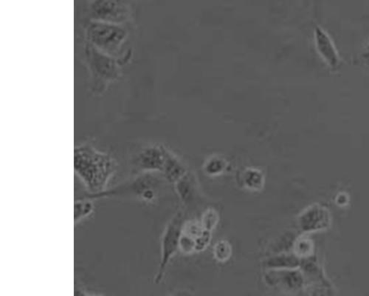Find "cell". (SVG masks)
Instances as JSON below:
<instances>
[{
  "label": "cell",
  "mask_w": 369,
  "mask_h": 296,
  "mask_svg": "<svg viewBox=\"0 0 369 296\" xmlns=\"http://www.w3.org/2000/svg\"><path fill=\"white\" fill-rule=\"evenodd\" d=\"M336 203L341 206L345 205L348 203V197L346 196L345 193H339L337 196Z\"/></svg>",
  "instance_id": "44dd1931"
},
{
  "label": "cell",
  "mask_w": 369,
  "mask_h": 296,
  "mask_svg": "<svg viewBox=\"0 0 369 296\" xmlns=\"http://www.w3.org/2000/svg\"><path fill=\"white\" fill-rule=\"evenodd\" d=\"M316 41L319 52L331 66L338 65L340 58L332 39L323 29L316 28Z\"/></svg>",
  "instance_id": "8fae6325"
},
{
  "label": "cell",
  "mask_w": 369,
  "mask_h": 296,
  "mask_svg": "<svg viewBox=\"0 0 369 296\" xmlns=\"http://www.w3.org/2000/svg\"><path fill=\"white\" fill-rule=\"evenodd\" d=\"M197 185L194 176L189 172L175 184L179 198L184 205H190L194 201L197 195Z\"/></svg>",
  "instance_id": "4fadbf2b"
},
{
  "label": "cell",
  "mask_w": 369,
  "mask_h": 296,
  "mask_svg": "<svg viewBox=\"0 0 369 296\" xmlns=\"http://www.w3.org/2000/svg\"><path fill=\"white\" fill-rule=\"evenodd\" d=\"M74 296H88V294L80 288H76Z\"/></svg>",
  "instance_id": "603a6c76"
},
{
  "label": "cell",
  "mask_w": 369,
  "mask_h": 296,
  "mask_svg": "<svg viewBox=\"0 0 369 296\" xmlns=\"http://www.w3.org/2000/svg\"><path fill=\"white\" fill-rule=\"evenodd\" d=\"M239 185L251 192H259L265 185V176L261 170L255 168H246L239 173Z\"/></svg>",
  "instance_id": "7c38bea8"
},
{
  "label": "cell",
  "mask_w": 369,
  "mask_h": 296,
  "mask_svg": "<svg viewBox=\"0 0 369 296\" xmlns=\"http://www.w3.org/2000/svg\"><path fill=\"white\" fill-rule=\"evenodd\" d=\"M88 296H100V295H88Z\"/></svg>",
  "instance_id": "cb8c5ba5"
},
{
  "label": "cell",
  "mask_w": 369,
  "mask_h": 296,
  "mask_svg": "<svg viewBox=\"0 0 369 296\" xmlns=\"http://www.w3.org/2000/svg\"><path fill=\"white\" fill-rule=\"evenodd\" d=\"M87 41L100 51L114 57L120 65L127 63L132 56L128 44L129 30L125 24L89 21L85 26Z\"/></svg>",
  "instance_id": "7a4b0ae2"
},
{
  "label": "cell",
  "mask_w": 369,
  "mask_h": 296,
  "mask_svg": "<svg viewBox=\"0 0 369 296\" xmlns=\"http://www.w3.org/2000/svg\"><path fill=\"white\" fill-rule=\"evenodd\" d=\"M82 48V58L90 73V88L94 94H100L110 83L120 77L121 65L116 58L100 51L87 39Z\"/></svg>",
  "instance_id": "277c9868"
},
{
  "label": "cell",
  "mask_w": 369,
  "mask_h": 296,
  "mask_svg": "<svg viewBox=\"0 0 369 296\" xmlns=\"http://www.w3.org/2000/svg\"><path fill=\"white\" fill-rule=\"evenodd\" d=\"M74 168L88 194L95 195L108 189L117 163L110 154L90 144H82L74 150Z\"/></svg>",
  "instance_id": "6da1fadb"
},
{
  "label": "cell",
  "mask_w": 369,
  "mask_h": 296,
  "mask_svg": "<svg viewBox=\"0 0 369 296\" xmlns=\"http://www.w3.org/2000/svg\"><path fill=\"white\" fill-rule=\"evenodd\" d=\"M307 235H308L302 234L300 236H297L293 246L292 252L295 253L301 260L310 259L315 256L314 243Z\"/></svg>",
  "instance_id": "9a60e30c"
},
{
  "label": "cell",
  "mask_w": 369,
  "mask_h": 296,
  "mask_svg": "<svg viewBox=\"0 0 369 296\" xmlns=\"http://www.w3.org/2000/svg\"><path fill=\"white\" fill-rule=\"evenodd\" d=\"M90 21L126 24L130 21L132 8L118 0H93L88 6Z\"/></svg>",
  "instance_id": "8992f818"
},
{
  "label": "cell",
  "mask_w": 369,
  "mask_h": 296,
  "mask_svg": "<svg viewBox=\"0 0 369 296\" xmlns=\"http://www.w3.org/2000/svg\"><path fill=\"white\" fill-rule=\"evenodd\" d=\"M264 280L269 286L289 294L301 292L306 282L301 269L266 270Z\"/></svg>",
  "instance_id": "ba28073f"
},
{
  "label": "cell",
  "mask_w": 369,
  "mask_h": 296,
  "mask_svg": "<svg viewBox=\"0 0 369 296\" xmlns=\"http://www.w3.org/2000/svg\"><path fill=\"white\" fill-rule=\"evenodd\" d=\"M161 173L154 172L140 173L132 179L95 195L85 194L77 199L91 200L106 198L135 199L147 203H153L165 182Z\"/></svg>",
  "instance_id": "3957f363"
},
{
  "label": "cell",
  "mask_w": 369,
  "mask_h": 296,
  "mask_svg": "<svg viewBox=\"0 0 369 296\" xmlns=\"http://www.w3.org/2000/svg\"><path fill=\"white\" fill-rule=\"evenodd\" d=\"M332 223L333 216L330 209L319 203L306 208L297 219L298 228L304 235L325 231L331 227Z\"/></svg>",
  "instance_id": "52a82bcc"
},
{
  "label": "cell",
  "mask_w": 369,
  "mask_h": 296,
  "mask_svg": "<svg viewBox=\"0 0 369 296\" xmlns=\"http://www.w3.org/2000/svg\"><path fill=\"white\" fill-rule=\"evenodd\" d=\"M310 296H340L333 285L329 282L318 284Z\"/></svg>",
  "instance_id": "ffe728a7"
},
{
  "label": "cell",
  "mask_w": 369,
  "mask_h": 296,
  "mask_svg": "<svg viewBox=\"0 0 369 296\" xmlns=\"http://www.w3.org/2000/svg\"><path fill=\"white\" fill-rule=\"evenodd\" d=\"M301 265V260L292 251L275 253L262 262L266 270L300 269Z\"/></svg>",
  "instance_id": "30bf717a"
},
{
  "label": "cell",
  "mask_w": 369,
  "mask_h": 296,
  "mask_svg": "<svg viewBox=\"0 0 369 296\" xmlns=\"http://www.w3.org/2000/svg\"><path fill=\"white\" fill-rule=\"evenodd\" d=\"M186 222L182 212L175 213L165 230L160 241V260L155 281L159 283L162 279L167 267L175 255L180 250L183 229Z\"/></svg>",
  "instance_id": "5b68a950"
},
{
  "label": "cell",
  "mask_w": 369,
  "mask_h": 296,
  "mask_svg": "<svg viewBox=\"0 0 369 296\" xmlns=\"http://www.w3.org/2000/svg\"><path fill=\"white\" fill-rule=\"evenodd\" d=\"M187 173V170L177 158L168 150L165 165H164L161 173L164 179L167 182L175 185Z\"/></svg>",
  "instance_id": "5bb4252c"
},
{
  "label": "cell",
  "mask_w": 369,
  "mask_h": 296,
  "mask_svg": "<svg viewBox=\"0 0 369 296\" xmlns=\"http://www.w3.org/2000/svg\"><path fill=\"white\" fill-rule=\"evenodd\" d=\"M170 296H192V294L188 290H179Z\"/></svg>",
  "instance_id": "7402d4cb"
},
{
  "label": "cell",
  "mask_w": 369,
  "mask_h": 296,
  "mask_svg": "<svg viewBox=\"0 0 369 296\" xmlns=\"http://www.w3.org/2000/svg\"><path fill=\"white\" fill-rule=\"evenodd\" d=\"M219 216L217 210L209 209L202 217L200 225L204 230L212 233L217 226Z\"/></svg>",
  "instance_id": "d6986e66"
},
{
  "label": "cell",
  "mask_w": 369,
  "mask_h": 296,
  "mask_svg": "<svg viewBox=\"0 0 369 296\" xmlns=\"http://www.w3.org/2000/svg\"><path fill=\"white\" fill-rule=\"evenodd\" d=\"M168 150L162 146H149L141 150L135 156L134 166L140 173H161L166 162Z\"/></svg>",
  "instance_id": "9c48e42d"
},
{
  "label": "cell",
  "mask_w": 369,
  "mask_h": 296,
  "mask_svg": "<svg viewBox=\"0 0 369 296\" xmlns=\"http://www.w3.org/2000/svg\"><path fill=\"white\" fill-rule=\"evenodd\" d=\"M203 168L207 175L217 176L227 170L228 163L222 157L213 156L204 163Z\"/></svg>",
  "instance_id": "e0dca14e"
},
{
  "label": "cell",
  "mask_w": 369,
  "mask_h": 296,
  "mask_svg": "<svg viewBox=\"0 0 369 296\" xmlns=\"http://www.w3.org/2000/svg\"><path fill=\"white\" fill-rule=\"evenodd\" d=\"M95 206L93 200L88 199H76L74 205V223L76 225L81 220H85L90 216Z\"/></svg>",
  "instance_id": "2e32d148"
},
{
  "label": "cell",
  "mask_w": 369,
  "mask_h": 296,
  "mask_svg": "<svg viewBox=\"0 0 369 296\" xmlns=\"http://www.w3.org/2000/svg\"><path fill=\"white\" fill-rule=\"evenodd\" d=\"M232 253V246L227 240L218 241L213 248L214 257L220 263L227 262L231 259Z\"/></svg>",
  "instance_id": "ac0fdd59"
}]
</instances>
